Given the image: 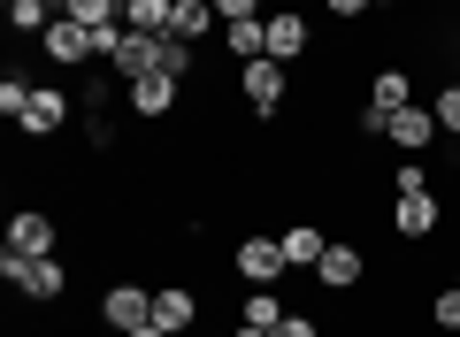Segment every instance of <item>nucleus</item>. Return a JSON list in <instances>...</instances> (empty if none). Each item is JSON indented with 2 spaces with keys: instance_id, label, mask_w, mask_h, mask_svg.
<instances>
[{
  "instance_id": "obj_11",
  "label": "nucleus",
  "mask_w": 460,
  "mask_h": 337,
  "mask_svg": "<svg viewBox=\"0 0 460 337\" xmlns=\"http://www.w3.org/2000/svg\"><path fill=\"white\" fill-rule=\"evenodd\" d=\"M177 93H184V84H177V77H162V69H154V77H138V84H123V108H131L138 123H162V115L177 108Z\"/></svg>"
},
{
  "instance_id": "obj_1",
  "label": "nucleus",
  "mask_w": 460,
  "mask_h": 337,
  "mask_svg": "<svg viewBox=\"0 0 460 337\" xmlns=\"http://www.w3.org/2000/svg\"><path fill=\"white\" fill-rule=\"evenodd\" d=\"M115 39H123V23H115V31H84L77 16H54V23H47V39H39V54H47L54 69H77V62H108Z\"/></svg>"
},
{
  "instance_id": "obj_28",
  "label": "nucleus",
  "mask_w": 460,
  "mask_h": 337,
  "mask_svg": "<svg viewBox=\"0 0 460 337\" xmlns=\"http://www.w3.org/2000/svg\"><path fill=\"white\" fill-rule=\"evenodd\" d=\"M277 337H323V322H314V315H284Z\"/></svg>"
},
{
  "instance_id": "obj_6",
  "label": "nucleus",
  "mask_w": 460,
  "mask_h": 337,
  "mask_svg": "<svg viewBox=\"0 0 460 337\" xmlns=\"http://www.w3.org/2000/svg\"><path fill=\"white\" fill-rule=\"evenodd\" d=\"M361 276H368V253L353 238H330L323 245V261H314V284H323V291H361Z\"/></svg>"
},
{
  "instance_id": "obj_8",
  "label": "nucleus",
  "mask_w": 460,
  "mask_h": 337,
  "mask_svg": "<svg viewBox=\"0 0 460 337\" xmlns=\"http://www.w3.org/2000/svg\"><path fill=\"white\" fill-rule=\"evenodd\" d=\"M307 47H314V23H307V8H277V16H269V62H284V69H292Z\"/></svg>"
},
{
  "instance_id": "obj_29",
  "label": "nucleus",
  "mask_w": 460,
  "mask_h": 337,
  "mask_svg": "<svg viewBox=\"0 0 460 337\" xmlns=\"http://www.w3.org/2000/svg\"><path fill=\"white\" fill-rule=\"evenodd\" d=\"M215 16H223V23H238V16H261V0H215Z\"/></svg>"
},
{
  "instance_id": "obj_9",
  "label": "nucleus",
  "mask_w": 460,
  "mask_h": 337,
  "mask_svg": "<svg viewBox=\"0 0 460 337\" xmlns=\"http://www.w3.org/2000/svg\"><path fill=\"white\" fill-rule=\"evenodd\" d=\"M62 123H69V93H62V84H31V108L16 115V130H23V138H54Z\"/></svg>"
},
{
  "instance_id": "obj_34",
  "label": "nucleus",
  "mask_w": 460,
  "mask_h": 337,
  "mask_svg": "<svg viewBox=\"0 0 460 337\" xmlns=\"http://www.w3.org/2000/svg\"><path fill=\"white\" fill-rule=\"evenodd\" d=\"M376 8H399V0H376Z\"/></svg>"
},
{
  "instance_id": "obj_32",
  "label": "nucleus",
  "mask_w": 460,
  "mask_h": 337,
  "mask_svg": "<svg viewBox=\"0 0 460 337\" xmlns=\"http://www.w3.org/2000/svg\"><path fill=\"white\" fill-rule=\"evenodd\" d=\"M47 8H54V16H69V0H47Z\"/></svg>"
},
{
  "instance_id": "obj_20",
  "label": "nucleus",
  "mask_w": 460,
  "mask_h": 337,
  "mask_svg": "<svg viewBox=\"0 0 460 337\" xmlns=\"http://www.w3.org/2000/svg\"><path fill=\"white\" fill-rule=\"evenodd\" d=\"M169 16H177V0H131V8H123V31L169 39Z\"/></svg>"
},
{
  "instance_id": "obj_25",
  "label": "nucleus",
  "mask_w": 460,
  "mask_h": 337,
  "mask_svg": "<svg viewBox=\"0 0 460 337\" xmlns=\"http://www.w3.org/2000/svg\"><path fill=\"white\" fill-rule=\"evenodd\" d=\"M23 108H31V84H23V77H0V115H8V123H16Z\"/></svg>"
},
{
  "instance_id": "obj_16",
  "label": "nucleus",
  "mask_w": 460,
  "mask_h": 337,
  "mask_svg": "<svg viewBox=\"0 0 460 337\" xmlns=\"http://www.w3.org/2000/svg\"><path fill=\"white\" fill-rule=\"evenodd\" d=\"M277 238H284V261H292V269H307V276H314V261H323V245H330L323 223H284Z\"/></svg>"
},
{
  "instance_id": "obj_27",
  "label": "nucleus",
  "mask_w": 460,
  "mask_h": 337,
  "mask_svg": "<svg viewBox=\"0 0 460 337\" xmlns=\"http://www.w3.org/2000/svg\"><path fill=\"white\" fill-rule=\"evenodd\" d=\"M376 0H323V16H338V23H361Z\"/></svg>"
},
{
  "instance_id": "obj_22",
  "label": "nucleus",
  "mask_w": 460,
  "mask_h": 337,
  "mask_svg": "<svg viewBox=\"0 0 460 337\" xmlns=\"http://www.w3.org/2000/svg\"><path fill=\"white\" fill-rule=\"evenodd\" d=\"M69 16H77L84 31H115V23H123V0H69Z\"/></svg>"
},
{
  "instance_id": "obj_19",
  "label": "nucleus",
  "mask_w": 460,
  "mask_h": 337,
  "mask_svg": "<svg viewBox=\"0 0 460 337\" xmlns=\"http://www.w3.org/2000/svg\"><path fill=\"white\" fill-rule=\"evenodd\" d=\"M238 322H253V330H277V322H284V291H277V284H246Z\"/></svg>"
},
{
  "instance_id": "obj_18",
  "label": "nucleus",
  "mask_w": 460,
  "mask_h": 337,
  "mask_svg": "<svg viewBox=\"0 0 460 337\" xmlns=\"http://www.w3.org/2000/svg\"><path fill=\"white\" fill-rule=\"evenodd\" d=\"M407 100H414V77H407L399 62H384L376 77H368V108H384V115H392V108H407Z\"/></svg>"
},
{
  "instance_id": "obj_5",
  "label": "nucleus",
  "mask_w": 460,
  "mask_h": 337,
  "mask_svg": "<svg viewBox=\"0 0 460 337\" xmlns=\"http://www.w3.org/2000/svg\"><path fill=\"white\" fill-rule=\"evenodd\" d=\"M392 230H399L407 245H429V238L445 230V200H438V192H399V208H392Z\"/></svg>"
},
{
  "instance_id": "obj_35",
  "label": "nucleus",
  "mask_w": 460,
  "mask_h": 337,
  "mask_svg": "<svg viewBox=\"0 0 460 337\" xmlns=\"http://www.w3.org/2000/svg\"><path fill=\"white\" fill-rule=\"evenodd\" d=\"M453 284H460V269H453Z\"/></svg>"
},
{
  "instance_id": "obj_23",
  "label": "nucleus",
  "mask_w": 460,
  "mask_h": 337,
  "mask_svg": "<svg viewBox=\"0 0 460 337\" xmlns=\"http://www.w3.org/2000/svg\"><path fill=\"white\" fill-rule=\"evenodd\" d=\"M392 192H438V184H429V161H422V154H399V169H392Z\"/></svg>"
},
{
  "instance_id": "obj_14",
  "label": "nucleus",
  "mask_w": 460,
  "mask_h": 337,
  "mask_svg": "<svg viewBox=\"0 0 460 337\" xmlns=\"http://www.w3.org/2000/svg\"><path fill=\"white\" fill-rule=\"evenodd\" d=\"M384 138H392L399 154H422V146L438 138V108H414V100H407V108H392V123H384Z\"/></svg>"
},
{
  "instance_id": "obj_13",
  "label": "nucleus",
  "mask_w": 460,
  "mask_h": 337,
  "mask_svg": "<svg viewBox=\"0 0 460 337\" xmlns=\"http://www.w3.org/2000/svg\"><path fill=\"white\" fill-rule=\"evenodd\" d=\"M154 54H162V39H146V31H123V39L108 47V69H115L123 84H138V77H154Z\"/></svg>"
},
{
  "instance_id": "obj_21",
  "label": "nucleus",
  "mask_w": 460,
  "mask_h": 337,
  "mask_svg": "<svg viewBox=\"0 0 460 337\" xmlns=\"http://www.w3.org/2000/svg\"><path fill=\"white\" fill-rule=\"evenodd\" d=\"M0 16H8V31H23V39H47L54 8H47V0H0Z\"/></svg>"
},
{
  "instance_id": "obj_2",
  "label": "nucleus",
  "mask_w": 460,
  "mask_h": 337,
  "mask_svg": "<svg viewBox=\"0 0 460 337\" xmlns=\"http://www.w3.org/2000/svg\"><path fill=\"white\" fill-rule=\"evenodd\" d=\"M0 276H8L31 306H54V299L69 291V269H62L54 253H47V261H23V253H8V245H0Z\"/></svg>"
},
{
  "instance_id": "obj_15",
  "label": "nucleus",
  "mask_w": 460,
  "mask_h": 337,
  "mask_svg": "<svg viewBox=\"0 0 460 337\" xmlns=\"http://www.w3.org/2000/svg\"><path fill=\"white\" fill-rule=\"evenodd\" d=\"M215 0H177V16H169V39H184V47H208L215 39Z\"/></svg>"
},
{
  "instance_id": "obj_24",
  "label": "nucleus",
  "mask_w": 460,
  "mask_h": 337,
  "mask_svg": "<svg viewBox=\"0 0 460 337\" xmlns=\"http://www.w3.org/2000/svg\"><path fill=\"white\" fill-rule=\"evenodd\" d=\"M429 322H438V330H460V284H445L438 299H429Z\"/></svg>"
},
{
  "instance_id": "obj_17",
  "label": "nucleus",
  "mask_w": 460,
  "mask_h": 337,
  "mask_svg": "<svg viewBox=\"0 0 460 337\" xmlns=\"http://www.w3.org/2000/svg\"><path fill=\"white\" fill-rule=\"evenodd\" d=\"M223 47H230V62H261V54H269V23H261V16L223 23Z\"/></svg>"
},
{
  "instance_id": "obj_33",
  "label": "nucleus",
  "mask_w": 460,
  "mask_h": 337,
  "mask_svg": "<svg viewBox=\"0 0 460 337\" xmlns=\"http://www.w3.org/2000/svg\"><path fill=\"white\" fill-rule=\"evenodd\" d=\"M453 84H460V47H453Z\"/></svg>"
},
{
  "instance_id": "obj_10",
  "label": "nucleus",
  "mask_w": 460,
  "mask_h": 337,
  "mask_svg": "<svg viewBox=\"0 0 460 337\" xmlns=\"http://www.w3.org/2000/svg\"><path fill=\"white\" fill-rule=\"evenodd\" d=\"M154 322L169 337H192L199 330V291L192 284H154Z\"/></svg>"
},
{
  "instance_id": "obj_31",
  "label": "nucleus",
  "mask_w": 460,
  "mask_h": 337,
  "mask_svg": "<svg viewBox=\"0 0 460 337\" xmlns=\"http://www.w3.org/2000/svg\"><path fill=\"white\" fill-rule=\"evenodd\" d=\"M230 337H277V330H253V322H238V330H230Z\"/></svg>"
},
{
  "instance_id": "obj_4",
  "label": "nucleus",
  "mask_w": 460,
  "mask_h": 337,
  "mask_svg": "<svg viewBox=\"0 0 460 337\" xmlns=\"http://www.w3.org/2000/svg\"><path fill=\"white\" fill-rule=\"evenodd\" d=\"M238 93H246V108L269 123V115L284 108V93H292V77H284V62H269V54H261V62H238Z\"/></svg>"
},
{
  "instance_id": "obj_12",
  "label": "nucleus",
  "mask_w": 460,
  "mask_h": 337,
  "mask_svg": "<svg viewBox=\"0 0 460 337\" xmlns=\"http://www.w3.org/2000/svg\"><path fill=\"white\" fill-rule=\"evenodd\" d=\"M8 253H23V261H47V253H54V215L16 208V215H8Z\"/></svg>"
},
{
  "instance_id": "obj_26",
  "label": "nucleus",
  "mask_w": 460,
  "mask_h": 337,
  "mask_svg": "<svg viewBox=\"0 0 460 337\" xmlns=\"http://www.w3.org/2000/svg\"><path fill=\"white\" fill-rule=\"evenodd\" d=\"M429 108H438V130H453V138H460V84H445Z\"/></svg>"
},
{
  "instance_id": "obj_3",
  "label": "nucleus",
  "mask_w": 460,
  "mask_h": 337,
  "mask_svg": "<svg viewBox=\"0 0 460 337\" xmlns=\"http://www.w3.org/2000/svg\"><path fill=\"white\" fill-rule=\"evenodd\" d=\"M230 269L246 276V284H284L292 261H284V238H277V230H253V238L230 245Z\"/></svg>"
},
{
  "instance_id": "obj_7",
  "label": "nucleus",
  "mask_w": 460,
  "mask_h": 337,
  "mask_svg": "<svg viewBox=\"0 0 460 337\" xmlns=\"http://www.w3.org/2000/svg\"><path fill=\"white\" fill-rule=\"evenodd\" d=\"M100 322L131 337L138 322H154V284H108L100 291Z\"/></svg>"
},
{
  "instance_id": "obj_30",
  "label": "nucleus",
  "mask_w": 460,
  "mask_h": 337,
  "mask_svg": "<svg viewBox=\"0 0 460 337\" xmlns=\"http://www.w3.org/2000/svg\"><path fill=\"white\" fill-rule=\"evenodd\" d=\"M131 337H169V330H162V322H138V330H131Z\"/></svg>"
}]
</instances>
